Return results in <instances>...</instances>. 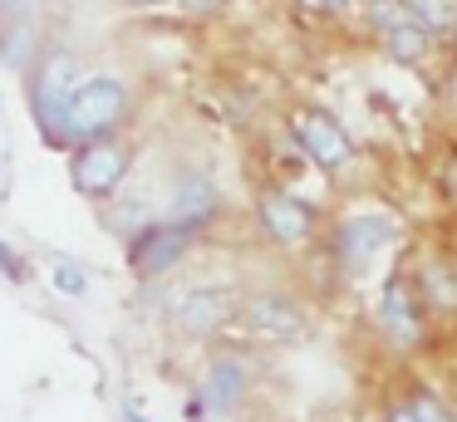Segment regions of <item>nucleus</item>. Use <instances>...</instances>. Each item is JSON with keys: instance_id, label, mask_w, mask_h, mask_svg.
I'll return each instance as SVG.
<instances>
[{"instance_id": "nucleus-1", "label": "nucleus", "mask_w": 457, "mask_h": 422, "mask_svg": "<svg viewBox=\"0 0 457 422\" xmlns=\"http://www.w3.org/2000/svg\"><path fill=\"white\" fill-rule=\"evenodd\" d=\"M266 378V359L261 349L251 343H221L202 359V373H197V398L207 408V418H231V412L246 408V398L261 388Z\"/></svg>"}, {"instance_id": "nucleus-2", "label": "nucleus", "mask_w": 457, "mask_h": 422, "mask_svg": "<svg viewBox=\"0 0 457 422\" xmlns=\"http://www.w3.org/2000/svg\"><path fill=\"white\" fill-rule=\"evenodd\" d=\"M79 88L74 79V59L70 49H45L40 64L25 74V98H30V118L40 128V137L50 147H74L70 137V98Z\"/></svg>"}, {"instance_id": "nucleus-3", "label": "nucleus", "mask_w": 457, "mask_h": 422, "mask_svg": "<svg viewBox=\"0 0 457 422\" xmlns=\"http://www.w3.org/2000/svg\"><path fill=\"white\" fill-rule=\"evenodd\" d=\"M241 334L256 349H300L315 334V319H310L300 294L270 285V290H251L241 300Z\"/></svg>"}, {"instance_id": "nucleus-4", "label": "nucleus", "mask_w": 457, "mask_h": 422, "mask_svg": "<svg viewBox=\"0 0 457 422\" xmlns=\"http://www.w3.org/2000/svg\"><path fill=\"white\" fill-rule=\"evenodd\" d=\"M428 319H433V314H428V304H423V294H418L413 275L394 270L384 280V290H378V300H374L378 339H384L394 353L413 359V353H423V343H428Z\"/></svg>"}, {"instance_id": "nucleus-5", "label": "nucleus", "mask_w": 457, "mask_h": 422, "mask_svg": "<svg viewBox=\"0 0 457 422\" xmlns=\"http://www.w3.org/2000/svg\"><path fill=\"white\" fill-rule=\"evenodd\" d=\"M162 319H168V329L178 334V339L207 343V339H217L221 329L241 324V300L227 285H187V290H178L162 304Z\"/></svg>"}, {"instance_id": "nucleus-6", "label": "nucleus", "mask_w": 457, "mask_h": 422, "mask_svg": "<svg viewBox=\"0 0 457 422\" xmlns=\"http://www.w3.org/2000/svg\"><path fill=\"white\" fill-rule=\"evenodd\" d=\"M129 118V84L113 74H94L79 79L70 98V137L79 143H99V137H113V128Z\"/></svg>"}, {"instance_id": "nucleus-7", "label": "nucleus", "mask_w": 457, "mask_h": 422, "mask_svg": "<svg viewBox=\"0 0 457 422\" xmlns=\"http://www.w3.org/2000/svg\"><path fill=\"white\" fill-rule=\"evenodd\" d=\"M394 241H398V221L388 211H349L335 221V236H329L335 261L345 275H369V265Z\"/></svg>"}, {"instance_id": "nucleus-8", "label": "nucleus", "mask_w": 457, "mask_h": 422, "mask_svg": "<svg viewBox=\"0 0 457 422\" xmlns=\"http://www.w3.org/2000/svg\"><path fill=\"white\" fill-rule=\"evenodd\" d=\"M129 167H133V153H129V143H119V137L79 143V147H74V157H70L74 192L89 196V202H109V196L123 192V182H129Z\"/></svg>"}, {"instance_id": "nucleus-9", "label": "nucleus", "mask_w": 457, "mask_h": 422, "mask_svg": "<svg viewBox=\"0 0 457 422\" xmlns=\"http://www.w3.org/2000/svg\"><path fill=\"white\" fill-rule=\"evenodd\" d=\"M192 241H197V236H192L187 226H172L168 216H158V221H148L143 231L129 236V270L138 275V280H162V275H172L182 265V255L192 251Z\"/></svg>"}, {"instance_id": "nucleus-10", "label": "nucleus", "mask_w": 457, "mask_h": 422, "mask_svg": "<svg viewBox=\"0 0 457 422\" xmlns=\"http://www.w3.org/2000/svg\"><path fill=\"white\" fill-rule=\"evenodd\" d=\"M369 25L378 29L384 49L398 59V64H418V59L428 54V45H433L428 25L413 15L408 0H369Z\"/></svg>"}, {"instance_id": "nucleus-11", "label": "nucleus", "mask_w": 457, "mask_h": 422, "mask_svg": "<svg viewBox=\"0 0 457 422\" xmlns=\"http://www.w3.org/2000/svg\"><path fill=\"white\" fill-rule=\"evenodd\" d=\"M295 143L305 147L310 162L325 167V172H339V167H349V157H354L349 133H345V128H339L329 113H320V108L295 113Z\"/></svg>"}, {"instance_id": "nucleus-12", "label": "nucleus", "mask_w": 457, "mask_h": 422, "mask_svg": "<svg viewBox=\"0 0 457 422\" xmlns=\"http://www.w3.org/2000/svg\"><path fill=\"white\" fill-rule=\"evenodd\" d=\"M256 221H261V231H266L276 245H300V241L315 236V211H310L300 196H290V192H266L261 196Z\"/></svg>"}, {"instance_id": "nucleus-13", "label": "nucleus", "mask_w": 457, "mask_h": 422, "mask_svg": "<svg viewBox=\"0 0 457 422\" xmlns=\"http://www.w3.org/2000/svg\"><path fill=\"white\" fill-rule=\"evenodd\" d=\"M217 182H212V172H182L178 182H172V192H168V221L172 226H187L192 236L202 231V226L217 216Z\"/></svg>"}, {"instance_id": "nucleus-14", "label": "nucleus", "mask_w": 457, "mask_h": 422, "mask_svg": "<svg viewBox=\"0 0 457 422\" xmlns=\"http://www.w3.org/2000/svg\"><path fill=\"white\" fill-rule=\"evenodd\" d=\"M413 285H418V294H423L433 319H457V265L453 261H443V255L418 261Z\"/></svg>"}, {"instance_id": "nucleus-15", "label": "nucleus", "mask_w": 457, "mask_h": 422, "mask_svg": "<svg viewBox=\"0 0 457 422\" xmlns=\"http://www.w3.org/2000/svg\"><path fill=\"white\" fill-rule=\"evenodd\" d=\"M35 45H40V35H35V25L25 15H15V25L0 29V59L11 69H21V74H30L40 59H35Z\"/></svg>"}, {"instance_id": "nucleus-16", "label": "nucleus", "mask_w": 457, "mask_h": 422, "mask_svg": "<svg viewBox=\"0 0 457 422\" xmlns=\"http://www.w3.org/2000/svg\"><path fill=\"white\" fill-rule=\"evenodd\" d=\"M403 402L413 408L418 422H457V408H453V402H447L437 388H428V383H408Z\"/></svg>"}, {"instance_id": "nucleus-17", "label": "nucleus", "mask_w": 457, "mask_h": 422, "mask_svg": "<svg viewBox=\"0 0 457 422\" xmlns=\"http://www.w3.org/2000/svg\"><path fill=\"white\" fill-rule=\"evenodd\" d=\"M50 285H54V294H64V300H84L89 285H94V275L84 270L74 255H54L50 261Z\"/></svg>"}, {"instance_id": "nucleus-18", "label": "nucleus", "mask_w": 457, "mask_h": 422, "mask_svg": "<svg viewBox=\"0 0 457 422\" xmlns=\"http://www.w3.org/2000/svg\"><path fill=\"white\" fill-rule=\"evenodd\" d=\"M408 5L428 25V35H457V0H408Z\"/></svg>"}, {"instance_id": "nucleus-19", "label": "nucleus", "mask_w": 457, "mask_h": 422, "mask_svg": "<svg viewBox=\"0 0 457 422\" xmlns=\"http://www.w3.org/2000/svg\"><path fill=\"white\" fill-rule=\"evenodd\" d=\"M0 280H11V285H25V280H30V265H25V255L15 251L11 241H0Z\"/></svg>"}, {"instance_id": "nucleus-20", "label": "nucleus", "mask_w": 457, "mask_h": 422, "mask_svg": "<svg viewBox=\"0 0 457 422\" xmlns=\"http://www.w3.org/2000/svg\"><path fill=\"white\" fill-rule=\"evenodd\" d=\"M374 422H418V418H413V408H408V402H388Z\"/></svg>"}, {"instance_id": "nucleus-21", "label": "nucleus", "mask_w": 457, "mask_h": 422, "mask_svg": "<svg viewBox=\"0 0 457 422\" xmlns=\"http://www.w3.org/2000/svg\"><path fill=\"white\" fill-rule=\"evenodd\" d=\"M123 422H153V418H148V412H143L138 402L129 398V402H123Z\"/></svg>"}, {"instance_id": "nucleus-22", "label": "nucleus", "mask_w": 457, "mask_h": 422, "mask_svg": "<svg viewBox=\"0 0 457 422\" xmlns=\"http://www.w3.org/2000/svg\"><path fill=\"white\" fill-rule=\"evenodd\" d=\"M447 192H457V157H453V167H447Z\"/></svg>"}, {"instance_id": "nucleus-23", "label": "nucleus", "mask_w": 457, "mask_h": 422, "mask_svg": "<svg viewBox=\"0 0 457 422\" xmlns=\"http://www.w3.org/2000/svg\"><path fill=\"white\" fill-rule=\"evenodd\" d=\"M15 5H21V0H0V15H5V10H15Z\"/></svg>"}, {"instance_id": "nucleus-24", "label": "nucleus", "mask_w": 457, "mask_h": 422, "mask_svg": "<svg viewBox=\"0 0 457 422\" xmlns=\"http://www.w3.org/2000/svg\"><path fill=\"white\" fill-rule=\"evenodd\" d=\"M325 5H345V0H325Z\"/></svg>"}, {"instance_id": "nucleus-25", "label": "nucleus", "mask_w": 457, "mask_h": 422, "mask_svg": "<svg viewBox=\"0 0 457 422\" xmlns=\"http://www.w3.org/2000/svg\"><path fill=\"white\" fill-rule=\"evenodd\" d=\"M138 5H158V0H138Z\"/></svg>"}]
</instances>
